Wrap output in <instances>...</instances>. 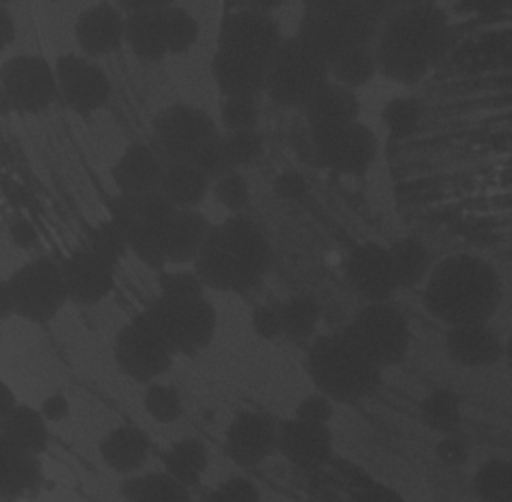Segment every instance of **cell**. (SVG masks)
Listing matches in <instances>:
<instances>
[{
	"mask_svg": "<svg viewBox=\"0 0 512 502\" xmlns=\"http://www.w3.org/2000/svg\"><path fill=\"white\" fill-rule=\"evenodd\" d=\"M448 18L436 4L392 12L374 40L378 74L398 84L420 82L448 44Z\"/></svg>",
	"mask_w": 512,
	"mask_h": 502,
	"instance_id": "cell-1",
	"label": "cell"
},
{
	"mask_svg": "<svg viewBox=\"0 0 512 502\" xmlns=\"http://www.w3.org/2000/svg\"><path fill=\"white\" fill-rule=\"evenodd\" d=\"M502 300L496 268L480 256L456 254L432 266L422 304L430 316L446 326L488 322Z\"/></svg>",
	"mask_w": 512,
	"mask_h": 502,
	"instance_id": "cell-2",
	"label": "cell"
},
{
	"mask_svg": "<svg viewBox=\"0 0 512 502\" xmlns=\"http://www.w3.org/2000/svg\"><path fill=\"white\" fill-rule=\"evenodd\" d=\"M270 266L272 246L264 230L254 220L234 214L212 226L194 272L212 290L246 294L262 282Z\"/></svg>",
	"mask_w": 512,
	"mask_h": 502,
	"instance_id": "cell-3",
	"label": "cell"
},
{
	"mask_svg": "<svg viewBox=\"0 0 512 502\" xmlns=\"http://www.w3.org/2000/svg\"><path fill=\"white\" fill-rule=\"evenodd\" d=\"M306 366L318 392L340 404H356L380 384V368L344 332L316 338L308 350Z\"/></svg>",
	"mask_w": 512,
	"mask_h": 502,
	"instance_id": "cell-4",
	"label": "cell"
},
{
	"mask_svg": "<svg viewBox=\"0 0 512 502\" xmlns=\"http://www.w3.org/2000/svg\"><path fill=\"white\" fill-rule=\"evenodd\" d=\"M144 314L176 354L194 356L202 352L216 332V312L204 294H160Z\"/></svg>",
	"mask_w": 512,
	"mask_h": 502,
	"instance_id": "cell-5",
	"label": "cell"
},
{
	"mask_svg": "<svg viewBox=\"0 0 512 502\" xmlns=\"http://www.w3.org/2000/svg\"><path fill=\"white\" fill-rule=\"evenodd\" d=\"M328 80V64L292 36L282 40L268 62L264 90L280 106L302 108Z\"/></svg>",
	"mask_w": 512,
	"mask_h": 502,
	"instance_id": "cell-6",
	"label": "cell"
},
{
	"mask_svg": "<svg viewBox=\"0 0 512 502\" xmlns=\"http://www.w3.org/2000/svg\"><path fill=\"white\" fill-rule=\"evenodd\" d=\"M342 332L380 370L398 364L410 346L408 320L390 302H366Z\"/></svg>",
	"mask_w": 512,
	"mask_h": 502,
	"instance_id": "cell-7",
	"label": "cell"
},
{
	"mask_svg": "<svg viewBox=\"0 0 512 502\" xmlns=\"http://www.w3.org/2000/svg\"><path fill=\"white\" fill-rule=\"evenodd\" d=\"M14 314L28 322H48L68 302L62 266L40 256L20 266L10 278Z\"/></svg>",
	"mask_w": 512,
	"mask_h": 502,
	"instance_id": "cell-8",
	"label": "cell"
},
{
	"mask_svg": "<svg viewBox=\"0 0 512 502\" xmlns=\"http://www.w3.org/2000/svg\"><path fill=\"white\" fill-rule=\"evenodd\" d=\"M174 356L176 352L172 346L144 312L124 324L114 340L116 364L128 378L140 384H152L166 374Z\"/></svg>",
	"mask_w": 512,
	"mask_h": 502,
	"instance_id": "cell-9",
	"label": "cell"
},
{
	"mask_svg": "<svg viewBox=\"0 0 512 502\" xmlns=\"http://www.w3.org/2000/svg\"><path fill=\"white\" fill-rule=\"evenodd\" d=\"M154 142L172 162H192L196 154L218 136L214 120L186 102L162 108L152 122Z\"/></svg>",
	"mask_w": 512,
	"mask_h": 502,
	"instance_id": "cell-10",
	"label": "cell"
},
{
	"mask_svg": "<svg viewBox=\"0 0 512 502\" xmlns=\"http://www.w3.org/2000/svg\"><path fill=\"white\" fill-rule=\"evenodd\" d=\"M316 160L342 176H362L376 160L378 138L360 120L332 130H310Z\"/></svg>",
	"mask_w": 512,
	"mask_h": 502,
	"instance_id": "cell-11",
	"label": "cell"
},
{
	"mask_svg": "<svg viewBox=\"0 0 512 502\" xmlns=\"http://www.w3.org/2000/svg\"><path fill=\"white\" fill-rule=\"evenodd\" d=\"M0 92L18 112L46 110L58 96L56 70L36 54H18L0 68Z\"/></svg>",
	"mask_w": 512,
	"mask_h": 502,
	"instance_id": "cell-12",
	"label": "cell"
},
{
	"mask_svg": "<svg viewBox=\"0 0 512 502\" xmlns=\"http://www.w3.org/2000/svg\"><path fill=\"white\" fill-rule=\"evenodd\" d=\"M282 34L272 16L258 10H236L228 14L218 32V48L268 64L282 44Z\"/></svg>",
	"mask_w": 512,
	"mask_h": 502,
	"instance_id": "cell-13",
	"label": "cell"
},
{
	"mask_svg": "<svg viewBox=\"0 0 512 502\" xmlns=\"http://www.w3.org/2000/svg\"><path fill=\"white\" fill-rule=\"evenodd\" d=\"M58 96L76 114H92L108 104L112 86L106 72L84 56L64 54L56 62Z\"/></svg>",
	"mask_w": 512,
	"mask_h": 502,
	"instance_id": "cell-14",
	"label": "cell"
},
{
	"mask_svg": "<svg viewBox=\"0 0 512 502\" xmlns=\"http://www.w3.org/2000/svg\"><path fill=\"white\" fill-rule=\"evenodd\" d=\"M344 276L364 302H388L398 290L390 250L378 242H362L352 248L344 260Z\"/></svg>",
	"mask_w": 512,
	"mask_h": 502,
	"instance_id": "cell-15",
	"label": "cell"
},
{
	"mask_svg": "<svg viewBox=\"0 0 512 502\" xmlns=\"http://www.w3.org/2000/svg\"><path fill=\"white\" fill-rule=\"evenodd\" d=\"M68 302L94 306L114 290V264L88 246L70 254L62 264Z\"/></svg>",
	"mask_w": 512,
	"mask_h": 502,
	"instance_id": "cell-16",
	"label": "cell"
},
{
	"mask_svg": "<svg viewBox=\"0 0 512 502\" xmlns=\"http://www.w3.org/2000/svg\"><path fill=\"white\" fill-rule=\"evenodd\" d=\"M276 448L294 466L312 470L330 460L332 434L328 424L310 422L294 416L278 426Z\"/></svg>",
	"mask_w": 512,
	"mask_h": 502,
	"instance_id": "cell-17",
	"label": "cell"
},
{
	"mask_svg": "<svg viewBox=\"0 0 512 502\" xmlns=\"http://www.w3.org/2000/svg\"><path fill=\"white\" fill-rule=\"evenodd\" d=\"M278 442V428L258 412L238 414L226 430V454L238 466L250 468L264 462Z\"/></svg>",
	"mask_w": 512,
	"mask_h": 502,
	"instance_id": "cell-18",
	"label": "cell"
},
{
	"mask_svg": "<svg viewBox=\"0 0 512 502\" xmlns=\"http://www.w3.org/2000/svg\"><path fill=\"white\" fill-rule=\"evenodd\" d=\"M444 348L450 360L464 368H484L504 356V344L486 322L448 326Z\"/></svg>",
	"mask_w": 512,
	"mask_h": 502,
	"instance_id": "cell-19",
	"label": "cell"
},
{
	"mask_svg": "<svg viewBox=\"0 0 512 502\" xmlns=\"http://www.w3.org/2000/svg\"><path fill=\"white\" fill-rule=\"evenodd\" d=\"M126 16L112 4H96L80 12L74 24L78 46L88 56H106L124 42Z\"/></svg>",
	"mask_w": 512,
	"mask_h": 502,
	"instance_id": "cell-20",
	"label": "cell"
},
{
	"mask_svg": "<svg viewBox=\"0 0 512 502\" xmlns=\"http://www.w3.org/2000/svg\"><path fill=\"white\" fill-rule=\"evenodd\" d=\"M212 226L194 208L174 210L164 228V258L168 266L194 264ZM164 268V270H166Z\"/></svg>",
	"mask_w": 512,
	"mask_h": 502,
	"instance_id": "cell-21",
	"label": "cell"
},
{
	"mask_svg": "<svg viewBox=\"0 0 512 502\" xmlns=\"http://www.w3.org/2000/svg\"><path fill=\"white\" fill-rule=\"evenodd\" d=\"M162 174L164 166L156 152L142 142L130 144L112 166V180L124 196H140L158 190Z\"/></svg>",
	"mask_w": 512,
	"mask_h": 502,
	"instance_id": "cell-22",
	"label": "cell"
},
{
	"mask_svg": "<svg viewBox=\"0 0 512 502\" xmlns=\"http://www.w3.org/2000/svg\"><path fill=\"white\" fill-rule=\"evenodd\" d=\"M310 130L342 128L358 120L360 102L352 88H346L332 78L302 106Z\"/></svg>",
	"mask_w": 512,
	"mask_h": 502,
	"instance_id": "cell-23",
	"label": "cell"
},
{
	"mask_svg": "<svg viewBox=\"0 0 512 502\" xmlns=\"http://www.w3.org/2000/svg\"><path fill=\"white\" fill-rule=\"evenodd\" d=\"M266 70L268 64L220 48L212 58V76L224 96H256L266 88Z\"/></svg>",
	"mask_w": 512,
	"mask_h": 502,
	"instance_id": "cell-24",
	"label": "cell"
},
{
	"mask_svg": "<svg viewBox=\"0 0 512 502\" xmlns=\"http://www.w3.org/2000/svg\"><path fill=\"white\" fill-rule=\"evenodd\" d=\"M124 42L130 52L144 62H158L168 54L164 10H144L126 14Z\"/></svg>",
	"mask_w": 512,
	"mask_h": 502,
	"instance_id": "cell-25",
	"label": "cell"
},
{
	"mask_svg": "<svg viewBox=\"0 0 512 502\" xmlns=\"http://www.w3.org/2000/svg\"><path fill=\"white\" fill-rule=\"evenodd\" d=\"M0 436L14 448L38 456L48 446V420L40 408L14 404L0 420Z\"/></svg>",
	"mask_w": 512,
	"mask_h": 502,
	"instance_id": "cell-26",
	"label": "cell"
},
{
	"mask_svg": "<svg viewBox=\"0 0 512 502\" xmlns=\"http://www.w3.org/2000/svg\"><path fill=\"white\" fill-rule=\"evenodd\" d=\"M148 450L150 442L146 434L134 426L114 428L100 442L102 462L118 474H132L140 470L148 458Z\"/></svg>",
	"mask_w": 512,
	"mask_h": 502,
	"instance_id": "cell-27",
	"label": "cell"
},
{
	"mask_svg": "<svg viewBox=\"0 0 512 502\" xmlns=\"http://www.w3.org/2000/svg\"><path fill=\"white\" fill-rule=\"evenodd\" d=\"M208 188L210 178L198 166L192 162H170V166L164 168L158 190L174 208L188 210L202 204Z\"/></svg>",
	"mask_w": 512,
	"mask_h": 502,
	"instance_id": "cell-28",
	"label": "cell"
},
{
	"mask_svg": "<svg viewBox=\"0 0 512 502\" xmlns=\"http://www.w3.org/2000/svg\"><path fill=\"white\" fill-rule=\"evenodd\" d=\"M38 456L26 454L0 436V498L20 496L38 482Z\"/></svg>",
	"mask_w": 512,
	"mask_h": 502,
	"instance_id": "cell-29",
	"label": "cell"
},
{
	"mask_svg": "<svg viewBox=\"0 0 512 502\" xmlns=\"http://www.w3.org/2000/svg\"><path fill=\"white\" fill-rule=\"evenodd\" d=\"M388 250L392 256L398 288H412L428 278L432 270V254L422 240L406 236L390 244Z\"/></svg>",
	"mask_w": 512,
	"mask_h": 502,
	"instance_id": "cell-30",
	"label": "cell"
},
{
	"mask_svg": "<svg viewBox=\"0 0 512 502\" xmlns=\"http://www.w3.org/2000/svg\"><path fill=\"white\" fill-rule=\"evenodd\" d=\"M330 78L346 88H360L368 84L378 74L374 44L366 46H354L336 56L330 66Z\"/></svg>",
	"mask_w": 512,
	"mask_h": 502,
	"instance_id": "cell-31",
	"label": "cell"
},
{
	"mask_svg": "<svg viewBox=\"0 0 512 502\" xmlns=\"http://www.w3.org/2000/svg\"><path fill=\"white\" fill-rule=\"evenodd\" d=\"M128 502H192L190 488L164 472H154L130 482Z\"/></svg>",
	"mask_w": 512,
	"mask_h": 502,
	"instance_id": "cell-32",
	"label": "cell"
},
{
	"mask_svg": "<svg viewBox=\"0 0 512 502\" xmlns=\"http://www.w3.org/2000/svg\"><path fill=\"white\" fill-rule=\"evenodd\" d=\"M208 464V452L198 440H180L164 454V470L188 488L200 480Z\"/></svg>",
	"mask_w": 512,
	"mask_h": 502,
	"instance_id": "cell-33",
	"label": "cell"
},
{
	"mask_svg": "<svg viewBox=\"0 0 512 502\" xmlns=\"http://www.w3.org/2000/svg\"><path fill=\"white\" fill-rule=\"evenodd\" d=\"M472 488L482 502H512V460L484 462L474 474Z\"/></svg>",
	"mask_w": 512,
	"mask_h": 502,
	"instance_id": "cell-34",
	"label": "cell"
},
{
	"mask_svg": "<svg viewBox=\"0 0 512 502\" xmlns=\"http://www.w3.org/2000/svg\"><path fill=\"white\" fill-rule=\"evenodd\" d=\"M282 334L292 340H306L320 320V306L312 296H294L278 308Z\"/></svg>",
	"mask_w": 512,
	"mask_h": 502,
	"instance_id": "cell-35",
	"label": "cell"
},
{
	"mask_svg": "<svg viewBox=\"0 0 512 502\" xmlns=\"http://www.w3.org/2000/svg\"><path fill=\"white\" fill-rule=\"evenodd\" d=\"M460 398L448 388L432 390L420 404V420L438 432H452L460 424Z\"/></svg>",
	"mask_w": 512,
	"mask_h": 502,
	"instance_id": "cell-36",
	"label": "cell"
},
{
	"mask_svg": "<svg viewBox=\"0 0 512 502\" xmlns=\"http://www.w3.org/2000/svg\"><path fill=\"white\" fill-rule=\"evenodd\" d=\"M164 26H166V42L170 54L188 52L198 40V22L196 18L178 6H170L164 10Z\"/></svg>",
	"mask_w": 512,
	"mask_h": 502,
	"instance_id": "cell-37",
	"label": "cell"
},
{
	"mask_svg": "<svg viewBox=\"0 0 512 502\" xmlns=\"http://www.w3.org/2000/svg\"><path fill=\"white\" fill-rule=\"evenodd\" d=\"M144 410L152 420L160 424H168L182 416L184 404H182L180 392L174 386L152 382L148 384L144 394Z\"/></svg>",
	"mask_w": 512,
	"mask_h": 502,
	"instance_id": "cell-38",
	"label": "cell"
},
{
	"mask_svg": "<svg viewBox=\"0 0 512 502\" xmlns=\"http://www.w3.org/2000/svg\"><path fill=\"white\" fill-rule=\"evenodd\" d=\"M222 144H224V150H226V156H228V162L232 168L242 166V164H252L264 152L262 138L254 128L228 130V134L222 136Z\"/></svg>",
	"mask_w": 512,
	"mask_h": 502,
	"instance_id": "cell-39",
	"label": "cell"
},
{
	"mask_svg": "<svg viewBox=\"0 0 512 502\" xmlns=\"http://www.w3.org/2000/svg\"><path fill=\"white\" fill-rule=\"evenodd\" d=\"M220 120L228 130L256 128V122H258L256 96H226L220 108Z\"/></svg>",
	"mask_w": 512,
	"mask_h": 502,
	"instance_id": "cell-40",
	"label": "cell"
},
{
	"mask_svg": "<svg viewBox=\"0 0 512 502\" xmlns=\"http://www.w3.org/2000/svg\"><path fill=\"white\" fill-rule=\"evenodd\" d=\"M214 198L230 212H240L250 202L248 182L232 170L224 172L214 182Z\"/></svg>",
	"mask_w": 512,
	"mask_h": 502,
	"instance_id": "cell-41",
	"label": "cell"
},
{
	"mask_svg": "<svg viewBox=\"0 0 512 502\" xmlns=\"http://www.w3.org/2000/svg\"><path fill=\"white\" fill-rule=\"evenodd\" d=\"M88 248L116 266L118 258L128 248V240H126V234L112 220H108L94 230Z\"/></svg>",
	"mask_w": 512,
	"mask_h": 502,
	"instance_id": "cell-42",
	"label": "cell"
},
{
	"mask_svg": "<svg viewBox=\"0 0 512 502\" xmlns=\"http://www.w3.org/2000/svg\"><path fill=\"white\" fill-rule=\"evenodd\" d=\"M194 166H198L208 178H218L222 176L224 172L232 170L230 162H228V156H226V150H224V144H222V136H214L198 154L196 158L192 160Z\"/></svg>",
	"mask_w": 512,
	"mask_h": 502,
	"instance_id": "cell-43",
	"label": "cell"
},
{
	"mask_svg": "<svg viewBox=\"0 0 512 502\" xmlns=\"http://www.w3.org/2000/svg\"><path fill=\"white\" fill-rule=\"evenodd\" d=\"M160 288L166 296L204 294V284L200 276L186 270H160Z\"/></svg>",
	"mask_w": 512,
	"mask_h": 502,
	"instance_id": "cell-44",
	"label": "cell"
},
{
	"mask_svg": "<svg viewBox=\"0 0 512 502\" xmlns=\"http://www.w3.org/2000/svg\"><path fill=\"white\" fill-rule=\"evenodd\" d=\"M210 498L214 502H260L258 488L246 478H230L222 482Z\"/></svg>",
	"mask_w": 512,
	"mask_h": 502,
	"instance_id": "cell-45",
	"label": "cell"
},
{
	"mask_svg": "<svg viewBox=\"0 0 512 502\" xmlns=\"http://www.w3.org/2000/svg\"><path fill=\"white\" fill-rule=\"evenodd\" d=\"M332 410H334V402L316 392V394H310L306 396L298 406H296V418H302V420H310V422H322V424H328L330 416H332Z\"/></svg>",
	"mask_w": 512,
	"mask_h": 502,
	"instance_id": "cell-46",
	"label": "cell"
},
{
	"mask_svg": "<svg viewBox=\"0 0 512 502\" xmlns=\"http://www.w3.org/2000/svg\"><path fill=\"white\" fill-rule=\"evenodd\" d=\"M252 324H254L256 332L264 338H274V336L282 334L278 308H258L252 316Z\"/></svg>",
	"mask_w": 512,
	"mask_h": 502,
	"instance_id": "cell-47",
	"label": "cell"
},
{
	"mask_svg": "<svg viewBox=\"0 0 512 502\" xmlns=\"http://www.w3.org/2000/svg\"><path fill=\"white\" fill-rule=\"evenodd\" d=\"M352 502H406L400 492L394 488L382 484V482H372L366 488H362Z\"/></svg>",
	"mask_w": 512,
	"mask_h": 502,
	"instance_id": "cell-48",
	"label": "cell"
},
{
	"mask_svg": "<svg viewBox=\"0 0 512 502\" xmlns=\"http://www.w3.org/2000/svg\"><path fill=\"white\" fill-rule=\"evenodd\" d=\"M306 192V184L296 172H284L276 178V194L282 198H300Z\"/></svg>",
	"mask_w": 512,
	"mask_h": 502,
	"instance_id": "cell-49",
	"label": "cell"
},
{
	"mask_svg": "<svg viewBox=\"0 0 512 502\" xmlns=\"http://www.w3.org/2000/svg\"><path fill=\"white\" fill-rule=\"evenodd\" d=\"M68 402H66V398L64 396H50V398H46L44 402H42V406H40V412H42V416L48 420V422H58V420H62L66 414H68Z\"/></svg>",
	"mask_w": 512,
	"mask_h": 502,
	"instance_id": "cell-50",
	"label": "cell"
},
{
	"mask_svg": "<svg viewBox=\"0 0 512 502\" xmlns=\"http://www.w3.org/2000/svg\"><path fill=\"white\" fill-rule=\"evenodd\" d=\"M16 38V24L8 8L0 4V52H4Z\"/></svg>",
	"mask_w": 512,
	"mask_h": 502,
	"instance_id": "cell-51",
	"label": "cell"
},
{
	"mask_svg": "<svg viewBox=\"0 0 512 502\" xmlns=\"http://www.w3.org/2000/svg\"><path fill=\"white\" fill-rule=\"evenodd\" d=\"M116 2L128 14L144 12V10H166L172 6V0H116Z\"/></svg>",
	"mask_w": 512,
	"mask_h": 502,
	"instance_id": "cell-52",
	"label": "cell"
},
{
	"mask_svg": "<svg viewBox=\"0 0 512 502\" xmlns=\"http://www.w3.org/2000/svg\"><path fill=\"white\" fill-rule=\"evenodd\" d=\"M438 454L446 462H460L466 458V446L462 442H458L456 438H448L438 446Z\"/></svg>",
	"mask_w": 512,
	"mask_h": 502,
	"instance_id": "cell-53",
	"label": "cell"
},
{
	"mask_svg": "<svg viewBox=\"0 0 512 502\" xmlns=\"http://www.w3.org/2000/svg\"><path fill=\"white\" fill-rule=\"evenodd\" d=\"M10 234H12V238H14V242L18 244V246H24V248H28V246H32L36 240V234H34V228L30 226V222H26V220H16L14 222V226H12V230H10Z\"/></svg>",
	"mask_w": 512,
	"mask_h": 502,
	"instance_id": "cell-54",
	"label": "cell"
},
{
	"mask_svg": "<svg viewBox=\"0 0 512 502\" xmlns=\"http://www.w3.org/2000/svg\"><path fill=\"white\" fill-rule=\"evenodd\" d=\"M10 316H16L10 280H0V320H6Z\"/></svg>",
	"mask_w": 512,
	"mask_h": 502,
	"instance_id": "cell-55",
	"label": "cell"
},
{
	"mask_svg": "<svg viewBox=\"0 0 512 502\" xmlns=\"http://www.w3.org/2000/svg\"><path fill=\"white\" fill-rule=\"evenodd\" d=\"M244 8L248 10H258V12H272L284 4V0H238Z\"/></svg>",
	"mask_w": 512,
	"mask_h": 502,
	"instance_id": "cell-56",
	"label": "cell"
},
{
	"mask_svg": "<svg viewBox=\"0 0 512 502\" xmlns=\"http://www.w3.org/2000/svg\"><path fill=\"white\" fill-rule=\"evenodd\" d=\"M392 8V12L400 10V8H408V6H420V4H436V0H386Z\"/></svg>",
	"mask_w": 512,
	"mask_h": 502,
	"instance_id": "cell-57",
	"label": "cell"
},
{
	"mask_svg": "<svg viewBox=\"0 0 512 502\" xmlns=\"http://www.w3.org/2000/svg\"><path fill=\"white\" fill-rule=\"evenodd\" d=\"M336 2H346V0H304V8H314V6H326V4H336Z\"/></svg>",
	"mask_w": 512,
	"mask_h": 502,
	"instance_id": "cell-58",
	"label": "cell"
},
{
	"mask_svg": "<svg viewBox=\"0 0 512 502\" xmlns=\"http://www.w3.org/2000/svg\"><path fill=\"white\" fill-rule=\"evenodd\" d=\"M504 356L508 358V364H510V368H512V336H510L508 342L504 344Z\"/></svg>",
	"mask_w": 512,
	"mask_h": 502,
	"instance_id": "cell-59",
	"label": "cell"
},
{
	"mask_svg": "<svg viewBox=\"0 0 512 502\" xmlns=\"http://www.w3.org/2000/svg\"><path fill=\"white\" fill-rule=\"evenodd\" d=\"M202 502H214V500H212V498H210V496H208V498H204V500H202Z\"/></svg>",
	"mask_w": 512,
	"mask_h": 502,
	"instance_id": "cell-60",
	"label": "cell"
},
{
	"mask_svg": "<svg viewBox=\"0 0 512 502\" xmlns=\"http://www.w3.org/2000/svg\"><path fill=\"white\" fill-rule=\"evenodd\" d=\"M478 502H482V500H478Z\"/></svg>",
	"mask_w": 512,
	"mask_h": 502,
	"instance_id": "cell-61",
	"label": "cell"
},
{
	"mask_svg": "<svg viewBox=\"0 0 512 502\" xmlns=\"http://www.w3.org/2000/svg\"><path fill=\"white\" fill-rule=\"evenodd\" d=\"M0 322H2V320H0Z\"/></svg>",
	"mask_w": 512,
	"mask_h": 502,
	"instance_id": "cell-62",
	"label": "cell"
}]
</instances>
